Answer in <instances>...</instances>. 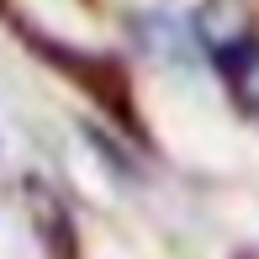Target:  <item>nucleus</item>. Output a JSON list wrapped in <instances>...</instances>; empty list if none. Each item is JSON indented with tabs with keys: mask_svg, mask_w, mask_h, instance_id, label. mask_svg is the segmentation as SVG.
<instances>
[{
	"mask_svg": "<svg viewBox=\"0 0 259 259\" xmlns=\"http://www.w3.org/2000/svg\"><path fill=\"white\" fill-rule=\"evenodd\" d=\"M222 74L233 79L238 101H249L259 111V42H243V48H228L222 53Z\"/></svg>",
	"mask_w": 259,
	"mask_h": 259,
	"instance_id": "nucleus-1",
	"label": "nucleus"
}]
</instances>
